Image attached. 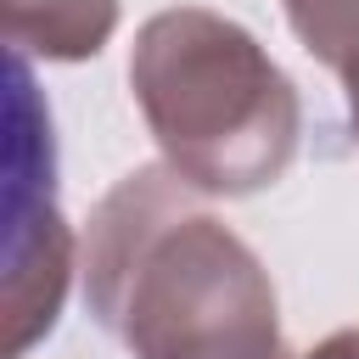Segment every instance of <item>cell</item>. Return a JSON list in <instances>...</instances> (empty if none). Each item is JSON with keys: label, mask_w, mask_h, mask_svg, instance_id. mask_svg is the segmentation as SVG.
Instances as JSON below:
<instances>
[{"label": "cell", "mask_w": 359, "mask_h": 359, "mask_svg": "<svg viewBox=\"0 0 359 359\" xmlns=\"http://www.w3.org/2000/svg\"><path fill=\"white\" fill-rule=\"evenodd\" d=\"M168 163L129 168L84 230V303L135 359H292L258 252Z\"/></svg>", "instance_id": "6da1fadb"}, {"label": "cell", "mask_w": 359, "mask_h": 359, "mask_svg": "<svg viewBox=\"0 0 359 359\" xmlns=\"http://www.w3.org/2000/svg\"><path fill=\"white\" fill-rule=\"evenodd\" d=\"M129 90L163 163L202 196H258L297 157V84L236 17L208 6L146 17L129 50Z\"/></svg>", "instance_id": "7a4b0ae2"}, {"label": "cell", "mask_w": 359, "mask_h": 359, "mask_svg": "<svg viewBox=\"0 0 359 359\" xmlns=\"http://www.w3.org/2000/svg\"><path fill=\"white\" fill-rule=\"evenodd\" d=\"M73 280V230L56 208L50 112L34 95L28 56L11 50L6 107V353L22 359L62 314Z\"/></svg>", "instance_id": "3957f363"}, {"label": "cell", "mask_w": 359, "mask_h": 359, "mask_svg": "<svg viewBox=\"0 0 359 359\" xmlns=\"http://www.w3.org/2000/svg\"><path fill=\"white\" fill-rule=\"evenodd\" d=\"M6 45L45 62H90L118 28V0H0Z\"/></svg>", "instance_id": "277c9868"}, {"label": "cell", "mask_w": 359, "mask_h": 359, "mask_svg": "<svg viewBox=\"0 0 359 359\" xmlns=\"http://www.w3.org/2000/svg\"><path fill=\"white\" fill-rule=\"evenodd\" d=\"M280 6H286L297 45L314 62L342 67L359 50V0H280Z\"/></svg>", "instance_id": "5b68a950"}, {"label": "cell", "mask_w": 359, "mask_h": 359, "mask_svg": "<svg viewBox=\"0 0 359 359\" xmlns=\"http://www.w3.org/2000/svg\"><path fill=\"white\" fill-rule=\"evenodd\" d=\"M303 359H359V325H348V331H331L325 342H314Z\"/></svg>", "instance_id": "8992f818"}, {"label": "cell", "mask_w": 359, "mask_h": 359, "mask_svg": "<svg viewBox=\"0 0 359 359\" xmlns=\"http://www.w3.org/2000/svg\"><path fill=\"white\" fill-rule=\"evenodd\" d=\"M337 73H342V90H348V123H353V140H359V50H353Z\"/></svg>", "instance_id": "52a82bcc"}]
</instances>
